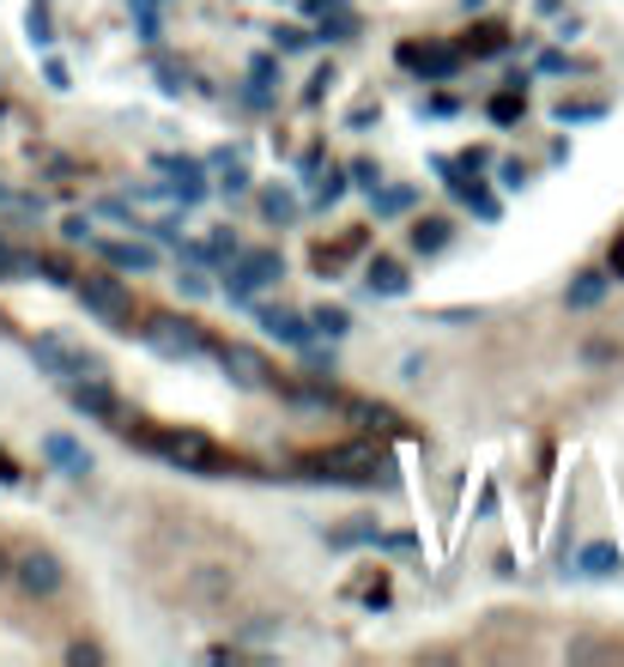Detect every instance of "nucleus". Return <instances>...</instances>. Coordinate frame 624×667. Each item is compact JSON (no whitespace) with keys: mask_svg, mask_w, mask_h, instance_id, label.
Listing matches in <instances>:
<instances>
[{"mask_svg":"<svg viewBox=\"0 0 624 667\" xmlns=\"http://www.w3.org/2000/svg\"><path fill=\"white\" fill-rule=\"evenodd\" d=\"M370 291L376 298H400V291H407V267L388 261V255H376L370 261Z\"/></svg>","mask_w":624,"mask_h":667,"instance_id":"ddd939ff","label":"nucleus"},{"mask_svg":"<svg viewBox=\"0 0 624 667\" xmlns=\"http://www.w3.org/2000/svg\"><path fill=\"white\" fill-rule=\"evenodd\" d=\"M140 443L158 449L164 461H176V468H188V473H218V468H225L213 438H201V431H146Z\"/></svg>","mask_w":624,"mask_h":667,"instance_id":"f03ea898","label":"nucleus"},{"mask_svg":"<svg viewBox=\"0 0 624 667\" xmlns=\"http://www.w3.org/2000/svg\"><path fill=\"white\" fill-rule=\"evenodd\" d=\"M218 365H225V377L237 382V389H273L267 358L255 352V346H243V340H225V346H218Z\"/></svg>","mask_w":624,"mask_h":667,"instance_id":"6e6552de","label":"nucleus"},{"mask_svg":"<svg viewBox=\"0 0 624 667\" xmlns=\"http://www.w3.org/2000/svg\"><path fill=\"white\" fill-rule=\"evenodd\" d=\"M262 207H267V219H291V213H297V207H291V201H285V195H267Z\"/></svg>","mask_w":624,"mask_h":667,"instance_id":"5701e85b","label":"nucleus"},{"mask_svg":"<svg viewBox=\"0 0 624 667\" xmlns=\"http://www.w3.org/2000/svg\"><path fill=\"white\" fill-rule=\"evenodd\" d=\"M7 576H12V558H7V553H0V583H7Z\"/></svg>","mask_w":624,"mask_h":667,"instance_id":"bb28decb","label":"nucleus"},{"mask_svg":"<svg viewBox=\"0 0 624 667\" xmlns=\"http://www.w3.org/2000/svg\"><path fill=\"white\" fill-rule=\"evenodd\" d=\"M194 595H206V601L231 595V571H201V576H194Z\"/></svg>","mask_w":624,"mask_h":667,"instance_id":"6ab92c4d","label":"nucleus"},{"mask_svg":"<svg viewBox=\"0 0 624 667\" xmlns=\"http://www.w3.org/2000/svg\"><path fill=\"white\" fill-rule=\"evenodd\" d=\"M176 286H182V291H188V298H206V279H201V274H182V279H176Z\"/></svg>","mask_w":624,"mask_h":667,"instance_id":"393cba45","label":"nucleus"},{"mask_svg":"<svg viewBox=\"0 0 624 667\" xmlns=\"http://www.w3.org/2000/svg\"><path fill=\"white\" fill-rule=\"evenodd\" d=\"M73 291H80V304L98 322H110V328H122V334H134L127 322H134V298H127V286L122 279H103V274H91V279H73Z\"/></svg>","mask_w":624,"mask_h":667,"instance_id":"7ed1b4c3","label":"nucleus"},{"mask_svg":"<svg viewBox=\"0 0 624 667\" xmlns=\"http://www.w3.org/2000/svg\"><path fill=\"white\" fill-rule=\"evenodd\" d=\"M443 243H449V225L443 219H419V225H412V249H419V255H437Z\"/></svg>","mask_w":624,"mask_h":667,"instance_id":"a211bd4d","label":"nucleus"},{"mask_svg":"<svg viewBox=\"0 0 624 667\" xmlns=\"http://www.w3.org/2000/svg\"><path fill=\"white\" fill-rule=\"evenodd\" d=\"M98 243V255L110 267H122V274H146V267H158V255L146 249V243H110V237H91Z\"/></svg>","mask_w":624,"mask_h":667,"instance_id":"9d476101","label":"nucleus"},{"mask_svg":"<svg viewBox=\"0 0 624 667\" xmlns=\"http://www.w3.org/2000/svg\"><path fill=\"white\" fill-rule=\"evenodd\" d=\"M412 207V188H395V195H376V213H407Z\"/></svg>","mask_w":624,"mask_h":667,"instance_id":"412c9836","label":"nucleus"},{"mask_svg":"<svg viewBox=\"0 0 624 667\" xmlns=\"http://www.w3.org/2000/svg\"><path fill=\"white\" fill-rule=\"evenodd\" d=\"M68 401L80 407V413H91V419H115V394H110V382H103V370L73 377L68 382Z\"/></svg>","mask_w":624,"mask_h":667,"instance_id":"1a4fd4ad","label":"nucleus"},{"mask_svg":"<svg viewBox=\"0 0 624 667\" xmlns=\"http://www.w3.org/2000/svg\"><path fill=\"white\" fill-rule=\"evenodd\" d=\"M12 583H19L24 595L49 601L61 583H68V571H61V558H55V553H19V558H12Z\"/></svg>","mask_w":624,"mask_h":667,"instance_id":"0eeeda50","label":"nucleus"},{"mask_svg":"<svg viewBox=\"0 0 624 667\" xmlns=\"http://www.w3.org/2000/svg\"><path fill=\"white\" fill-rule=\"evenodd\" d=\"M352 176H358L364 188H370V195H376V183H382V176H376V164H352Z\"/></svg>","mask_w":624,"mask_h":667,"instance_id":"a878e982","label":"nucleus"},{"mask_svg":"<svg viewBox=\"0 0 624 667\" xmlns=\"http://www.w3.org/2000/svg\"><path fill=\"white\" fill-rule=\"evenodd\" d=\"M43 455L55 461V468H68V473H91V455H85V449L73 443V438H49Z\"/></svg>","mask_w":624,"mask_h":667,"instance_id":"4468645a","label":"nucleus"},{"mask_svg":"<svg viewBox=\"0 0 624 667\" xmlns=\"http://www.w3.org/2000/svg\"><path fill=\"white\" fill-rule=\"evenodd\" d=\"M346 328H352V316H346L340 304H321V310H309V334H328V340H340Z\"/></svg>","mask_w":624,"mask_h":667,"instance_id":"2eb2a0df","label":"nucleus"},{"mask_svg":"<svg viewBox=\"0 0 624 667\" xmlns=\"http://www.w3.org/2000/svg\"><path fill=\"white\" fill-rule=\"evenodd\" d=\"M309 480H328V485H382L388 480V455L376 443H340V449H321V455L304 461Z\"/></svg>","mask_w":624,"mask_h":667,"instance_id":"f257e3e1","label":"nucleus"},{"mask_svg":"<svg viewBox=\"0 0 624 667\" xmlns=\"http://www.w3.org/2000/svg\"><path fill=\"white\" fill-rule=\"evenodd\" d=\"M285 274V261L273 249H249V255H237V267H231V298L237 304H249L262 286H273V279Z\"/></svg>","mask_w":624,"mask_h":667,"instance_id":"39448f33","label":"nucleus"},{"mask_svg":"<svg viewBox=\"0 0 624 667\" xmlns=\"http://www.w3.org/2000/svg\"><path fill=\"white\" fill-rule=\"evenodd\" d=\"M582 571H589V576H613L618 571V546H606V541L582 546Z\"/></svg>","mask_w":624,"mask_h":667,"instance_id":"f3484780","label":"nucleus"},{"mask_svg":"<svg viewBox=\"0 0 624 667\" xmlns=\"http://www.w3.org/2000/svg\"><path fill=\"white\" fill-rule=\"evenodd\" d=\"M49 37H55V31H49V12L31 7V43H49Z\"/></svg>","mask_w":624,"mask_h":667,"instance_id":"4be33fe9","label":"nucleus"},{"mask_svg":"<svg viewBox=\"0 0 624 667\" xmlns=\"http://www.w3.org/2000/svg\"><path fill=\"white\" fill-rule=\"evenodd\" d=\"M140 340H146L158 358H201V352H206L201 328H194V322H176V316H152V322L140 328Z\"/></svg>","mask_w":624,"mask_h":667,"instance_id":"20e7f679","label":"nucleus"},{"mask_svg":"<svg viewBox=\"0 0 624 667\" xmlns=\"http://www.w3.org/2000/svg\"><path fill=\"white\" fill-rule=\"evenodd\" d=\"M31 358H37V370H49L55 382H73V377H91V370H98V358L80 352V346H68V340H31Z\"/></svg>","mask_w":624,"mask_h":667,"instance_id":"423d86ee","label":"nucleus"},{"mask_svg":"<svg viewBox=\"0 0 624 667\" xmlns=\"http://www.w3.org/2000/svg\"><path fill=\"white\" fill-rule=\"evenodd\" d=\"M564 298H570V310H594V304L606 298V279H601V274H582L576 286L564 291Z\"/></svg>","mask_w":624,"mask_h":667,"instance_id":"dca6fc26","label":"nucleus"},{"mask_svg":"<svg viewBox=\"0 0 624 667\" xmlns=\"http://www.w3.org/2000/svg\"><path fill=\"white\" fill-rule=\"evenodd\" d=\"M400 61H407V68H419L424 80H449L454 68H461V55H454V49H431V55H424V49H400Z\"/></svg>","mask_w":624,"mask_h":667,"instance_id":"9b49d317","label":"nucleus"},{"mask_svg":"<svg viewBox=\"0 0 624 667\" xmlns=\"http://www.w3.org/2000/svg\"><path fill=\"white\" fill-rule=\"evenodd\" d=\"M61 237H68V243H91L98 230H91V219H80V213H73V219H61Z\"/></svg>","mask_w":624,"mask_h":667,"instance_id":"aec40b11","label":"nucleus"},{"mask_svg":"<svg viewBox=\"0 0 624 667\" xmlns=\"http://www.w3.org/2000/svg\"><path fill=\"white\" fill-rule=\"evenodd\" d=\"M262 328L279 334L285 346H309L316 334H309V316H291V310H262Z\"/></svg>","mask_w":624,"mask_h":667,"instance_id":"f8f14e48","label":"nucleus"},{"mask_svg":"<svg viewBox=\"0 0 624 667\" xmlns=\"http://www.w3.org/2000/svg\"><path fill=\"white\" fill-rule=\"evenodd\" d=\"M273 43H279V49H285V55H291V49H304V43H309V37H304V31H273Z\"/></svg>","mask_w":624,"mask_h":667,"instance_id":"b1692460","label":"nucleus"}]
</instances>
